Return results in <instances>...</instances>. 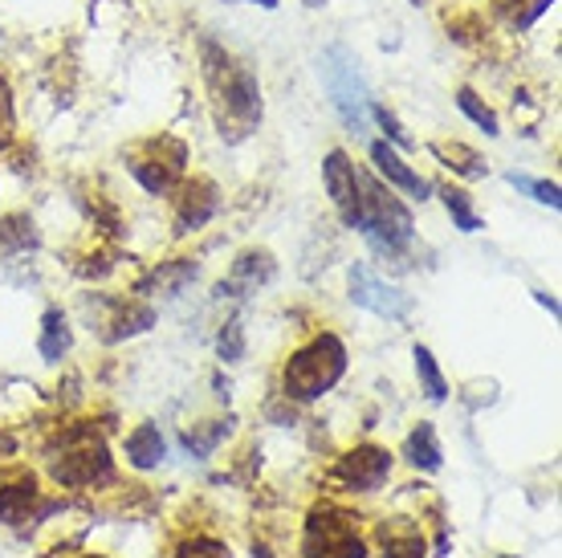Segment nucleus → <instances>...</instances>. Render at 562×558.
Wrapping results in <instances>:
<instances>
[{"label": "nucleus", "instance_id": "nucleus-26", "mask_svg": "<svg viewBox=\"0 0 562 558\" xmlns=\"http://www.w3.org/2000/svg\"><path fill=\"white\" fill-rule=\"evenodd\" d=\"M151 322H155V310L147 302H127V310L114 319V331L106 335V343H123L131 335H143Z\"/></svg>", "mask_w": 562, "mask_h": 558}, {"label": "nucleus", "instance_id": "nucleus-10", "mask_svg": "<svg viewBox=\"0 0 562 558\" xmlns=\"http://www.w3.org/2000/svg\"><path fill=\"white\" fill-rule=\"evenodd\" d=\"M216 209H221V188H216L209 176L180 180V188H176V233H180V237L200 233V228L216 216Z\"/></svg>", "mask_w": 562, "mask_h": 558}, {"label": "nucleus", "instance_id": "nucleus-7", "mask_svg": "<svg viewBox=\"0 0 562 558\" xmlns=\"http://www.w3.org/2000/svg\"><path fill=\"white\" fill-rule=\"evenodd\" d=\"M347 290H351V302L355 306L371 310V314H380V319L387 322H404L412 314V298L395 281H383L380 274L371 266H351V274H347Z\"/></svg>", "mask_w": 562, "mask_h": 558}, {"label": "nucleus", "instance_id": "nucleus-18", "mask_svg": "<svg viewBox=\"0 0 562 558\" xmlns=\"http://www.w3.org/2000/svg\"><path fill=\"white\" fill-rule=\"evenodd\" d=\"M428 152L436 155V159H440V164H445V168L449 171H457V176H461V180H481V176H485V159H481L477 152H473V147H469V143H457V140H436V143H428Z\"/></svg>", "mask_w": 562, "mask_h": 558}, {"label": "nucleus", "instance_id": "nucleus-32", "mask_svg": "<svg viewBox=\"0 0 562 558\" xmlns=\"http://www.w3.org/2000/svg\"><path fill=\"white\" fill-rule=\"evenodd\" d=\"M502 9H514V16H518V29H526V25H535L538 16L547 13L554 0H497Z\"/></svg>", "mask_w": 562, "mask_h": 558}, {"label": "nucleus", "instance_id": "nucleus-16", "mask_svg": "<svg viewBox=\"0 0 562 558\" xmlns=\"http://www.w3.org/2000/svg\"><path fill=\"white\" fill-rule=\"evenodd\" d=\"M428 555V543H424V531H416L404 517H392L380 526V558H424Z\"/></svg>", "mask_w": 562, "mask_h": 558}, {"label": "nucleus", "instance_id": "nucleus-14", "mask_svg": "<svg viewBox=\"0 0 562 558\" xmlns=\"http://www.w3.org/2000/svg\"><path fill=\"white\" fill-rule=\"evenodd\" d=\"M200 266L196 261H188V257H171L164 261L159 269H151L147 278L139 281V293H159V298H180L192 281H196Z\"/></svg>", "mask_w": 562, "mask_h": 558}, {"label": "nucleus", "instance_id": "nucleus-31", "mask_svg": "<svg viewBox=\"0 0 562 558\" xmlns=\"http://www.w3.org/2000/svg\"><path fill=\"white\" fill-rule=\"evenodd\" d=\"M367 114H371V119H375V123L383 126V135H387V143H400V147H412V140H408V135H404V126H400V119H395V114L387 111V107H380V102H371V107H367Z\"/></svg>", "mask_w": 562, "mask_h": 558}, {"label": "nucleus", "instance_id": "nucleus-8", "mask_svg": "<svg viewBox=\"0 0 562 558\" xmlns=\"http://www.w3.org/2000/svg\"><path fill=\"white\" fill-rule=\"evenodd\" d=\"M330 477H335V486L351 489V493H375L392 477V453L380 445H359L338 457Z\"/></svg>", "mask_w": 562, "mask_h": 558}, {"label": "nucleus", "instance_id": "nucleus-25", "mask_svg": "<svg viewBox=\"0 0 562 558\" xmlns=\"http://www.w3.org/2000/svg\"><path fill=\"white\" fill-rule=\"evenodd\" d=\"M412 359H416V376H420L424 395H428L432 404H445V400H449V379H445V371L436 367V355L428 347H416L412 350Z\"/></svg>", "mask_w": 562, "mask_h": 558}, {"label": "nucleus", "instance_id": "nucleus-37", "mask_svg": "<svg viewBox=\"0 0 562 558\" xmlns=\"http://www.w3.org/2000/svg\"><path fill=\"white\" fill-rule=\"evenodd\" d=\"M497 558H518V555H497Z\"/></svg>", "mask_w": 562, "mask_h": 558}, {"label": "nucleus", "instance_id": "nucleus-35", "mask_svg": "<svg viewBox=\"0 0 562 558\" xmlns=\"http://www.w3.org/2000/svg\"><path fill=\"white\" fill-rule=\"evenodd\" d=\"M408 4H416V9H420V4H428V0H408Z\"/></svg>", "mask_w": 562, "mask_h": 558}, {"label": "nucleus", "instance_id": "nucleus-19", "mask_svg": "<svg viewBox=\"0 0 562 558\" xmlns=\"http://www.w3.org/2000/svg\"><path fill=\"white\" fill-rule=\"evenodd\" d=\"M404 457H408L416 469H424V473H436V469L445 465V457H440V445H436V428L428 424V420L412 428L408 445H404Z\"/></svg>", "mask_w": 562, "mask_h": 558}, {"label": "nucleus", "instance_id": "nucleus-20", "mask_svg": "<svg viewBox=\"0 0 562 558\" xmlns=\"http://www.w3.org/2000/svg\"><path fill=\"white\" fill-rule=\"evenodd\" d=\"M37 502V481L25 477V481H16V486L0 489V522L4 526H21L29 522V510Z\"/></svg>", "mask_w": 562, "mask_h": 558}, {"label": "nucleus", "instance_id": "nucleus-27", "mask_svg": "<svg viewBox=\"0 0 562 558\" xmlns=\"http://www.w3.org/2000/svg\"><path fill=\"white\" fill-rule=\"evenodd\" d=\"M216 355L225 359V364H240L245 359V319L233 314V319L221 326V335H216Z\"/></svg>", "mask_w": 562, "mask_h": 558}, {"label": "nucleus", "instance_id": "nucleus-12", "mask_svg": "<svg viewBox=\"0 0 562 558\" xmlns=\"http://www.w3.org/2000/svg\"><path fill=\"white\" fill-rule=\"evenodd\" d=\"M273 274H278V266H273V257H269L266 249H245L233 261V269H228V278L221 281V298H249V293H257L261 286H269L273 281Z\"/></svg>", "mask_w": 562, "mask_h": 558}, {"label": "nucleus", "instance_id": "nucleus-4", "mask_svg": "<svg viewBox=\"0 0 562 558\" xmlns=\"http://www.w3.org/2000/svg\"><path fill=\"white\" fill-rule=\"evenodd\" d=\"M318 78H323L326 94H330V107L338 111L342 126H347L351 135H363L371 94H367L363 70H359V57H355L347 45H330V49L318 57Z\"/></svg>", "mask_w": 562, "mask_h": 558}, {"label": "nucleus", "instance_id": "nucleus-36", "mask_svg": "<svg viewBox=\"0 0 562 558\" xmlns=\"http://www.w3.org/2000/svg\"><path fill=\"white\" fill-rule=\"evenodd\" d=\"M82 558H106V555H82Z\"/></svg>", "mask_w": 562, "mask_h": 558}, {"label": "nucleus", "instance_id": "nucleus-5", "mask_svg": "<svg viewBox=\"0 0 562 558\" xmlns=\"http://www.w3.org/2000/svg\"><path fill=\"white\" fill-rule=\"evenodd\" d=\"M123 159H127V171L147 192L168 196L180 188L183 171H188V143L168 135V131H159L151 140L131 143L127 152H123Z\"/></svg>", "mask_w": 562, "mask_h": 558}, {"label": "nucleus", "instance_id": "nucleus-13", "mask_svg": "<svg viewBox=\"0 0 562 558\" xmlns=\"http://www.w3.org/2000/svg\"><path fill=\"white\" fill-rule=\"evenodd\" d=\"M371 164L380 171V180H387V188H400V192H408L412 200H428V192H432V183L424 180L420 171H412L408 159L395 152L387 140L371 143Z\"/></svg>", "mask_w": 562, "mask_h": 558}, {"label": "nucleus", "instance_id": "nucleus-33", "mask_svg": "<svg viewBox=\"0 0 562 558\" xmlns=\"http://www.w3.org/2000/svg\"><path fill=\"white\" fill-rule=\"evenodd\" d=\"M535 298H538V302H542V306H547V310H550V314H554V319H559V302H554V298H550V293L535 290Z\"/></svg>", "mask_w": 562, "mask_h": 558}, {"label": "nucleus", "instance_id": "nucleus-21", "mask_svg": "<svg viewBox=\"0 0 562 558\" xmlns=\"http://www.w3.org/2000/svg\"><path fill=\"white\" fill-rule=\"evenodd\" d=\"M228 436V420H200V424H192V428H183L180 433V445L196 457V461H204V457H212L216 453V445Z\"/></svg>", "mask_w": 562, "mask_h": 558}, {"label": "nucleus", "instance_id": "nucleus-24", "mask_svg": "<svg viewBox=\"0 0 562 558\" xmlns=\"http://www.w3.org/2000/svg\"><path fill=\"white\" fill-rule=\"evenodd\" d=\"M457 107H461L464 119H469V123H477L490 140H497V135H502V119H497V111H493L485 98H477V90L461 86V90H457Z\"/></svg>", "mask_w": 562, "mask_h": 558}, {"label": "nucleus", "instance_id": "nucleus-28", "mask_svg": "<svg viewBox=\"0 0 562 558\" xmlns=\"http://www.w3.org/2000/svg\"><path fill=\"white\" fill-rule=\"evenodd\" d=\"M171 558H233V550H228L221 538L192 534V538H183V543L176 546V555H171Z\"/></svg>", "mask_w": 562, "mask_h": 558}, {"label": "nucleus", "instance_id": "nucleus-2", "mask_svg": "<svg viewBox=\"0 0 562 558\" xmlns=\"http://www.w3.org/2000/svg\"><path fill=\"white\" fill-rule=\"evenodd\" d=\"M351 228H359L371 241V249L383 253V257H400L416 237L412 209L367 171H359V209H355Z\"/></svg>", "mask_w": 562, "mask_h": 558}, {"label": "nucleus", "instance_id": "nucleus-1", "mask_svg": "<svg viewBox=\"0 0 562 558\" xmlns=\"http://www.w3.org/2000/svg\"><path fill=\"white\" fill-rule=\"evenodd\" d=\"M200 62H204V82H209L212 114H216L221 135H228V140L254 135L257 123H261V82H257V74L240 57H233L228 49L212 42L200 45Z\"/></svg>", "mask_w": 562, "mask_h": 558}, {"label": "nucleus", "instance_id": "nucleus-3", "mask_svg": "<svg viewBox=\"0 0 562 558\" xmlns=\"http://www.w3.org/2000/svg\"><path fill=\"white\" fill-rule=\"evenodd\" d=\"M342 376H347V347H342L338 335L323 331V335H314L310 343H302V347L285 359L281 395H285V400H297V404H310V400L326 395Z\"/></svg>", "mask_w": 562, "mask_h": 558}, {"label": "nucleus", "instance_id": "nucleus-17", "mask_svg": "<svg viewBox=\"0 0 562 558\" xmlns=\"http://www.w3.org/2000/svg\"><path fill=\"white\" fill-rule=\"evenodd\" d=\"M74 347V331H70V319L61 314V310H45L42 314V335H37V350H42L45 364H61Z\"/></svg>", "mask_w": 562, "mask_h": 558}, {"label": "nucleus", "instance_id": "nucleus-23", "mask_svg": "<svg viewBox=\"0 0 562 558\" xmlns=\"http://www.w3.org/2000/svg\"><path fill=\"white\" fill-rule=\"evenodd\" d=\"M440 200H445V212H449L452 224H457L461 233H481V228H485V221H481L477 209H473V196L464 192V188L445 183V188H440Z\"/></svg>", "mask_w": 562, "mask_h": 558}, {"label": "nucleus", "instance_id": "nucleus-22", "mask_svg": "<svg viewBox=\"0 0 562 558\" xmlns=\"http://www.w3.org/2000/svg\"><path fill=\"white\" fill-rule=\"evenodd\" d=\"M0 249L4 253L37 249V224H33V216H25V212L0 216Z\"/></svg>", "mask_w": 562, "mask_h": 558}, {"label": "nucleus", "instance_id": "nucleus-30", "mask_svg": "<svg viewBox=\"0 0 562 558\" xmlns=\"http://www.w3.org/2000/svg\"><path fill=\"white\" fill-rule=\"evenodd\" d=\"M518 192H530L538 200V204H550V209H559L562 204V196H559V183L554 180H530V176H518V171H509L506 176Z\"/></svg>", "mask_w": 562, "mask_h": 558}, {"label": "nucleus", "instance_id": "nucleus-11", "mask_svg": "<svg viewBox=\"0 0 562 558\" xmlns=\"http://www.w3.org/2000/svg\"><path fill=\"white\" fill-rule=\"evenodd\" d=\"M323 180H326V192H330V200H335L338 216L351 224L355 221V209H359V168H355L351 155L342 152V147L326 152Z\"/></svg>", "mask_w": 562, "mask_h": 558}, {"label": "nucleus", "instance_id": "nucleus-6", "mask_svg": "<svg viewBox=\"0 0 562 558\" xmlns=\"http://www.w3.org/2000/svg\"><path fill=\"white\" fill-rule=\"evenodd\" d=\"M367 546L355 534V517L330 505L314 510L306 522V558H363Z\"/></svg>", "mask_w": 562, "mask_h": 558}, {"label": "nucleus", "instance_id": "nucleus-29", "mask_svg": "<svg viewBox=\"0 0 562 558\" xmlns=\"http://www.w3.org/2000/svg\"><path fill=\"white\" fill-rule=\"evenodd\" d=\"M16 140V102H13V86L0 74V152H9Z\"/></svg>", "mask_w": 562, "mask_h": 558}, {"label": "nucleus", "instance_id": "nucleus-34", "mask_svg": "<svg viewBox=\"0 0 562 558\" xmlns=\"http://www.w3.org/2000/svg\"><path fill=\"white\" fill-rule=\"evenodd\" d=\"M233 4H261V9H278L281 0H233Z\"/></svg>", "mask_w": 562, "mask_h": 558}, {"label": "nucleus", "instance_id": "nucleus-9", "mask_svg": "<svg viewBox=\"0 0 562 558\" xmlns=\"http://www.w3.org/2000/svg\"><path fill=\"white\" fill-rule=\"evenodd\" d=\"M49 473H54L57 486L90 489V486H99V481H111L114 461H111V453H106L102 440H86L82 448H74V453H66L61 461H54Z\"/></svg>", "mask_w": 562, "mask_h": 558}, {"label": "nucleus", "instance_id": "nucleus-15", "mask_svg": "<svg viewBox=\"0 0 562 558\" xmlns=\"http://www.w3.org/2000/svg\"><path fill=\"white\" fill-rule=\"evenodd\" d=\"M123 453H127V461L135 465L139 473H147V469H159V465H164V457H168V440H164V433H159V424H135V428L127 433Z\"/></svg>", "mask_w": 562, "mask_h": 558}]
</instances>
